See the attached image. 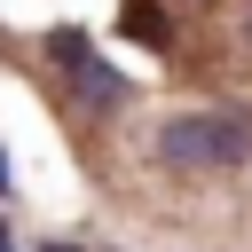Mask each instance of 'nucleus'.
Returning a JSON list of instances; mask_svg holds the SVG:
<instances>
[{"instance_id": "f257e3e1", "label": "nucleus", "mask_w": 252, "mask_h": 252, "mask_svg": "<svg viewBox=\"0 0 252 252\" xmlns=\"http://www.w3.org/2000/svg\"><path fill=\"white\" fill-rule=\"evenodd\" d=\"M252 158V118H228V110H181L158 126V165L173 173H220V165H244Z\"/></svg>"}, {"instance_id": "20e7f679", "label": "nucleus", "mask_w": 252, "mask_h": 252, "mask_svg": "<svg viewBox=\"0 0 252 252\" xmlns=\"http://www.w3.org/2000/svg\"><path fill=\"white\" fill-rule=\"evenodd\" d=\"M39 252H79V244H39Z\"/></svg>"}, {"instance_id": "39448f33", "label": "nucleus", "mask_w": 252, "mask_h": 252, "mask_svg": "<svg viewBox=\"0 0 252 252\" xmlns=\"http://www.w3.org/2000/svg\"><path fill=\"white\" fill-rule=\"evenodd\" d=\"M0 197H8V158H0Z\"/></svg>"}, {"instance_id": "423d86ee", "label": "nucleus", "mask_w": 252, "mask_h": 252, "mask_svg": "<svg viewBox=\"0 0 252 252\" xmlns=\"http://www.w3.org/2000/svg\"><path fill=\"white\" fill-rule=\"evenodd\" d=\"M0 252H16V236H8V228H0Z\"/></svg>"}, {"instance_id": "f03ea898", "label": "nucleus", "mask_w": 252, "mask_h": 252, "mask_svg": "<svg viewBox=\"0 0 252 252\" xmlns=\"http://www.w3.org/2000/svg\"><path fill=\"white\" fill-rule=\"evenodd\" d=\"M47 47H55V63H71L63 79H71V94H79L87 110H118V102H126V71H110V63H94L79 32H47Z\"/></svg>"}, {"instance_id": "7ed1b4c3", "label": "nucleus", "mask_w": 252, "mask_h": 252, "mask_svg": "<svg viewBox=\"0 0 252 252\" xmlns=\"http://www.w3.org/2000/svg\"><path fill=\"white\" fill-rule=\"evenodd\" d=\"M126 32H134V39H150V47H165V16H150L142 0L126 8Z\"/></svg>"}, {"instance_id": "0eeeda50", "label": "nucleus", "mask_w": 252, "mask_h": 252, "mask_svg": "<svg viewBox=\"0 0 252 252\" xmlns=\"http://www.w3.org/2000/svg\"><path fill=\"white\" fill-rule=\"evenodd\" d=\"M244 39H252V24H244Z\"/></svg>"}]
</instances>
